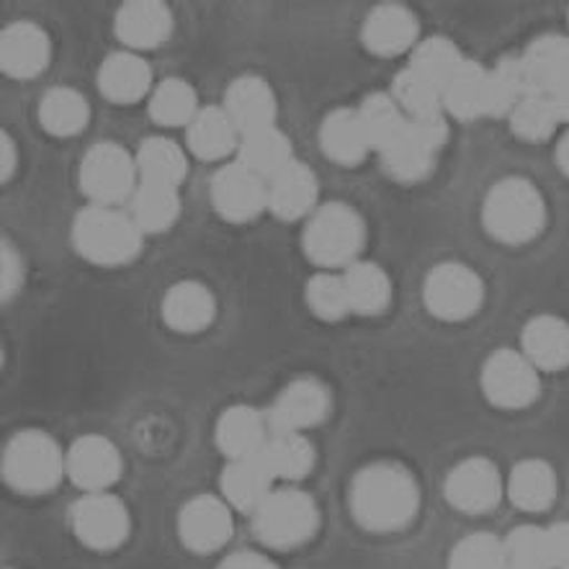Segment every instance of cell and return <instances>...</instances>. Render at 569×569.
Here are the masks:
<instances>
[{
  "label": "cell",
  "mask_w": 569,
  "mask_h": 569,
  "mask_svg": "<svg viewBox=\"0 0 569 569\" xmlns=\"http://www.w3.org/2000/svg\"><path fill=\"white\" fill-rule=\"evenodd\" d=\"M178 536L197 555L222 549L232 536V508L214 495H197L178 513Z\"/></svg>",
  "instance_id": "cell-16"
},
{
  "label": "cell",
  "mask_w": 569,
  "mask_h": 569,
  "mask_svg": "<svg viewBox=\"0 0 569 569\" xmlns=\"http://www.w3.org/2000/svg\"><path fill=\"white\" fill-rule=\"evenodd\" d=\"M465 60L467 57H461L459 47L453 44L451 39L430 37L422 39V42L415 47L408 68L420 72L422 78H428L430 83H436L443 91V86L449 83L451 76L459 70V64Z\"/></svg>",
  "instance_id": "cell-42"
},
{
  "label": "cell",
  "mask_w": 569,
  "mask_h": 569,
  "mask_svg": "<svg viewBox=\"0 0 569 569\" xmlns=\"http://www.w3.org/2000/svg\"><path fill=\"white\" fill-rule=\"evenodd\" d=\"M557 162L559 168L565 170V176L569 178V132L559 140V148H557Z\"/></svg>",
  "instance_id": "cell-51"
},
{
  "label": "cell",
  "mask_w": 569,
  "mask_h": 569,
  "mask_svg": "<svg viewBox=\"0 0 569 569\" xmlns=\"http://www.w3.org/2000/svg\"><path fill=\"white\" fill-rule=\"evenodd\" d=\"M80 189L93 204L119 207L121 201L134 197L140 186L134 156L117 142H99L86 152L80 162Z\"/></svg>",
  "instance_id": "cell-7"
},
{
  "label": "cell",
  "mask_w": 569,
  "mask_h": 569,
  "mask_svg": "<svg viewBox=\"0 0 569 569\" xmlns=\"http://www.w3.org/2000/svg\"><path fill=\"white\" fill-rule=\"evenodd\" d=\"M320 148L338 166H359V162H363L373 148L363 132L359 111H330L320 124Z\"/></svg>",
  "instance_id": "cell-28"
},
{
  "label": "cell",
  "mask_w": 569,
  "mask_h": 569,
  "mask_svg": "<svg viewBox=\"0 0 569 569\" xmlns=\"http://www.w3.org/2000/svg\"><path fill=\"white\" fill-rule=\"evenodd\" d=\"M510 569H555L549 557L547 531L539 526H520L506 539Z\"/></svg>",
  "instance_id": "cell-46"
},
{
  "label": "cell",
  "mask_w": 569,
  "mask_h": 569,
  "mask_svg": "<svg viewBox=\"0 0 569 569\" xmlns=\"http://www.w3.org/2000/svg\"><path fill=\"white\" fill-rule=\"evenodd\" d=\"M181 217V197L173 186L140 181L132 197V219L142 234L166 232Z\"/></svg>",
  "instance_id": "cell-35"
},
{
  "label": "cell",
  "mask_w": 569,
  "mask_h": 569,
  "mask_svg": "<svg viewBox=\"0 0 569 569\" xmlns=\"http://www.w3.org/2000/svg\"><path fill=\"white\" fill-rule=\"evenodd\" d=\"M152 70L137 52L109 54L99 70V91L113 103H137L150 93Z\"/></svg>",
  "instance_id": "cell-27"
},
{
  "label": "cell",
  "mask_w": 569,
  "mask_h": 569,
  "mask_svg": "<svg viewBox=\"0 0 569 569\" xmlns=\"http://www.w3.org/2000/svg\"><path fill=\"white\" fill-rule=\"evenodd\" d=\"M88 119H91V109L76 88H52L39 101V124L54 137H76L83 132Z\"/></svg>",
  "instance_id": "cell-37"
},
{
  "label": "cell",
  "mask_w": 569,
  "mask_h": 569,
  "mask_svg": "<svg viewBox=\"0 0 569 569\" xmlns=\"http://www.w3.org/2000/svg\"><path fill=\"white\" fill-rule=\"evenodd\" d=\"M528 96L547 103L559 121H569V37L536 39L520 57Z\"/></svg>",
  "instance_id": "cell-8"
},
{
  "label": "cell",
  "mask_w": 569,
  "mask_h": 569,
  "mask_svg": "<svg viewBox=\"0 0 569 569\" xmlns=\"http://www.w3.org/2000/svg\"><path fill=\"white\" fill-rule=\"evenodd\" d=\"M68 475V451L44 430H21L3 451V479L21 495L52 492Z\"/></svg>",
  "instance_id": "cell-4"
},
{
  "label": "cell",
  "mask_w": 569,
  "mask_h": 569,
  "mask_svg": "<svg viewBox=\"0 0 569 569\" xmlns=\"http://www.w3.org/2000/svg\"><path fill=\"white\" fill-rule=\"evenodd\" d=\"M219 569H279L276 567L271 559L266 555H260V551H234L224 559Z\"/></svg>",
  "instance_id": "cell-49"
},
{
  "label": "cell",
  "mask_w": 569,
  "mask_h": 569,
  "mask_svg": "<svg viewBox=\"0 0 569 569\" xmlns=\"http://www.w3.org/2000/svg\"><path fill=\"white\" fill-rule=\"evenodd\" d=\"M330 408V392L322 381L295 379L276 395L268 410V428L271 433H305L307 428L322 426Z\"/></svg>",
  "instance_id": "cell-14"
},
{
  "label": "cell",
  "mask_w": 569,
  "mask_h": 569,
  "mask_svg": "<svg viewBox=\"0 0 569 569\" xmlns=\"http://www.w3.org/2000/svg\"><path fill=\"white\" fill-rule=\"evenodd\" d=\"M422 302L438 320H469L485 302V283L469 266L449 260L428 273L426 287H422Z\"/></svg>",
  "instance_id": "cell-10"
},
{
  "label": "cell",
  "mask_w": 569,
  "mask_h": 569,
  "mask_svg": "<svg viewBox=\"0 0 569 569\" xmlns=\"http://www.w3.org/2000/svg\"><path fill=\"white\" fill-rule=\"evenodd\" d=\"M276 109H279V103H276L271 86L263 78L242 76L227 88L224 111L230 113L240 137L276 127Z\"/></svg>",
  "instance_id": "cell-21"
},
{
  "label": "cell",
  "mask_w": 569,
  "mask_h": 569,
  "mask_svg": "<svg viewBox=\"0 0 569 569\" xmlns=\"http://www.w3.org/2000/svg\"><path fill=\"white\" fill-rule=\"evenodd\" d=\"M418 19L400 3H381L366 16L361 37L366 50L379 57H397L418 47Z\"/></svg>",
  "instance_id": "cell-18"
},
{
  "label": "cell",
  "mask_w": 569,
  "mask_h": 569,
  "mask_svg": "<svg viewBox=\"0 0 569 569\" xmlns=\"http://www.w3.org/2000/svg\"><path fill=\"white\" fill-rule=\"evenodd\" d=\"M528 96L526 72L520 57H502L487 76V117L510 119L518 103Z\"/></svg>",
  "instance_id": "cell-38"
},
{
  "label": "cell",
  "mask_w": 569,
  "mask_h": 569,
  "mask_svg": "<svg viewBox=\"0 0 569 569\" xmlns=\"http://www.w3.org/2000/svg\"><path fill=\"white\" fill-rule=\"evenodd\" d=\"M137 173L144 183H160V186H178L183 183L186 170H189V160H186L183 150L178 148L168 137H150L140 144L134 156Z\"/></svg>",
  "instance_id": "cell-34"
},
{
  "label": "cell",
  "mask_w": 569,
  "mask_h": 569,
  "mask_svg": "<svg viewBox=\"0 0 569 569\" xmlns=\"http://www.w3.org/2000/svg\"><path fill=\"white\" fill-rule=\"evenodd\" d=\"M113 31L129 52L156 50L173 31V16L160 0H132L119 8Z\"/></svg>",
  "instance_id": "cell-19"
},
{
  "label": "cell",
  "mask_w": 569,
  "mask_h": 569,
  "mask_svg": "<svg viewBox=\"0 0 569 569\" xmlns=\"http://www.w3.org/2000/svg\"><path fill=\"white\" fill-rule=\"evenodd\" d=\"M359 117L373 150H385L387 144L395 142L410 124L408 117H405L400 109V103L392 99V93L366 96L359 109Z\"/></svg>",
  "instance_id": "cell-41"
},
{
  "label": "cell",
  "mask_w": 569,
  "mask_h": 569,
  "mask_svg": "<svg viewBox=\"0 0 569 569\" xmlns=\"http://www.w3.org/2000/svg\"><path fill=\"white\" fill-rule=\"evenodd\" d=\"M276 482H299L315 469V446L305 433H271L260 451Z\"/></svg>",
  "instance_id": "cell-33"
},
{
  "label": "cell",
  "mask_w": 569,
  "mask_h": 569,
  "mask_svg": "<svg viewBox=\"0 0 569 569\" xmlns=\"http://www.w3.org/2000/svg\"><path fill=\"white\" fill-rule=\"evenodd\" d=\"M508 498L526 513H543L557 498V475L543 459L518 461L508 477Z\"/></svg>",
  "instance_id": "cell-30"
},
{
  "label": "cell",
  "mask_w": 569,
  "mask_h": 569,
  "mask_svg": "<svg viewBox=\"0 0 569 569\" xmlns=\"http://www.w3.org/2000/svg\"><path fill=\"white\" fill-rule=\"evenodd\" d=\"M317 193H320V186H317L310 166L295 160L268 181V209L279 219L295 222V219L307 217L315 209Z\"/></svg>",
  "instance_id": "cell-26"
},
{
  "label": "cell",
  "mask_w": 569,
  "mask_h": 569,
  "mask_svg": "<svg viewBox=\"0 0 569 569\" xmlns=\"http://www.w3.org/2000/svg\"><path fill=\"white\" fill-rule=\"evenodd\" d=\"M320 528V510L305 490L279 487L253 513V533L273 549H295L312 539Z\"/></svg>",
  "instance_id": "cell-6"
},
{
  "label": "cell",
  "mask_w": 569,
  "mask_h": 569,
  "mask_svg": "<svg viewBox=\"0 0 569 569\" xmlns=\"http://www.w3.org/2000/svg\"><path fill=\"white\" fill-rule=\"evenodd\" d=\"M363 242V217L353 207L340 204V201H332V204L312 211L302 234L307 258L317 266L328 268V271L359 263Z\"/></svg>",
  "instance_id": "cell-5"
},
{
  "label": "cell",
  "mask_w": 569,
  "mask_h": 569,
  "mask_svg": "<svg viewBox=\"0 0 569 569\" xmlns=\"http://www.w3.org/2000/svg\"><path fill=\"white\" fill-rule=\"evenodd\" d=\"M162 320L170 330L191 332L207 330L217 317V299L211 291L199 281H178L176 287H170L162 297Z\"/></svg>",
  "instance_id": "cell-23"
},
{
  "label": "cell",
  "mask_w": 569,
  "mask_h": 569,
  "mask_svg": "<svg viewBox=\"0 0 569 569\" xmlns=\"http://www.w3.org/2000/svg\"><path fill=\"white\" fill-rule=\"evenodd\" d=\"M13 166H16V150H13V142H11V137L3 134V178H11V173H13Z\"/></svg>",
  "instance_id": "cell-50"
},
{
  "label": "cell",
  "mask_w": 569,
  "mask_h": 569,
  "mask_svg": "<svg viewBox=\"0 0 569 569\" xmlns=\"http://www.w3.org/2000/svg\"><path fill=\"white\" fill-rule=\"evenodd\" d=\"M482 222L495 240L506 246H523L547 224V204L531 181L510 176L495 183L487 193Z\"/></svg>",
  "instance_id": "cell-2"
},
{
  "label": "cell",
  "mask_w": 569,
  "mask_h": 569,
  "mask_svg": "<svg viewBox=\"0 0 569 569\" xmlns=\"http://www.w3.org/2000/svg\"><path fill=\"white\" fill-rule=\"evenodd\" d=\"M68 477L80 490L109 492L121 477V453L109 438L80 436L68 449Z\"/></svg>",
  "instance_id": "cell-17"
},
{
  "label": "cell",
  "mask_w": 569,
  "mask_h": 569,
  "mask_svg": "<svg viewBox=\"0 0 569 569\" xmlns=\"http://www.w3.org/2000/svg\"><path fill=\"white\" fill-rule=\"evenodd\" d=\"M197 91L181 78H168L150 96V119L160 127H189L199 113Z\"/></svg>",
  "instance_id": "cell-40"
},
{
  "label": "cell",
  "mask_w": 569,
  "mask_h": 569,
  "mask_svg": "<svg viewBox=\"0 0 569 569\" xmlns=\"http://www.w3.org/2000/svg\"><path fill=\"white\" fill-rule=\"evenodd\" d=\"M392 99L400 103V109L408 121H428L436 117H446L443 91L428 78L412 68H405L392 83Z\"/></svg>",
  "instance_id": "cell-39"
},
{
  "label": "cell",
  "mask_w": 569,
  "mask_h": 569,
  "mask_svg": "<svg viewBox=\"0 0 569 569\" xmlns=\"http://www.w3.org/2000/svg\"><path fill=\"white\" fill-rule=\"evenodd\" d=\"M508 121L518 140L533 144L551 140V134H555L557 127L562 124V121L557 119V113L551 111L547 103L533 99V96H526V99L518 103V109L510 113Z\"/></svg>",
  "instance_id": "cell-45"
},
{
  "label": "cell",
  "mask_w": 569,
  "mask_h": 569,
  "mask_svg": "<svg viewBox=\"0 0 569 569\" xmlns=\"http://www.w3.org/2000/svg\"><path fill=\"white\" fill-rule=\"evenodd\" d=\"M446 500L451 508L467 516H482L498 508L502 498V479L498 467L490 459L471 457L459 461L457 467L449 471L443 485Z\"/></svg>",
  "instance_id": "cell-15"
},
{
  "label": "cell",
  "mask_w": 569,
  "mask_h": 569,
  "mask_svg": "<svg viewBox=\"0 0 569 569\" xmlns=\"http://www.w3.org/2000/svg\"><path fill=\"white\" fill-rule=\"evenodd\" d=\"M238 162L253 170L256 176L268 183L273 176H279L283 168L295 162V152H291L289 137L281 129L268 127L260 129V132L240 137Z\"/></svg>",
  "instance_id": "cell-32"
},
{
  "label": "cell",
  "mask_w": 569,
  "mask_h": 569,
  "mask_svg": "<svg viewBox=\"0 0 569 569\" xmlns=\"http://www.w3.org/2000/svg\"><path fill=\"white\" fill-rule=\"evenodd\" d=\"M52 57L50 37L34 23H11L0 37V68L6 76L27 80L37 78Z\"/></svg>",
  "instance_id": "cell-20"
},
{
  "label": "cell",
  "mask_w": 569,
  "mask_h": 569,
  "mask_svg": "<svg viewBox=\"0 0 569 569\" xmlns=\"http://www.w3.org/2000/svg\"><path fill=\"white\" fill-rule=\"evenodd\" d=\"M487 76L482 64L465 60L443 86V109L459 121H475L487 117Z\"/></svg>",
  "instance_id": "cell-31"
},
{
  "label": "cell",
  "mask_w": 569,
  "mask_h": 569,
  "mask_svg": "<svg viewBox=\"0 0 569 569\" xmlns=\"http://www.w3.org/2000/svg\"><path fill=\"white\" fill-rule=\"evenodd\" d=\"M449 140V124L446 117L428 121H410L408 129L379 150L385 170L400 183H418L430 176L436 166L438 150Z\"/></svg>",
  "instance_id": "cell-9"
},
{
  "label": "cell",
  "mask_w": 569,
  "mask_h": 569,
  "mask_svg": "<svg viewBox=\"0 0 569 569\" xmlns=\"http://www.w3.org/2000/svg\"><path fill=\"white\" fill-rule=\"evenodd\" d=\"M523 356L539 371H565L569 366V322L555 315H539L520 332Z\"/></svg>",
  "instance_id": "cell-25"
},
{
  "label": "cell",
  "mask_w": 569,
  "mask_h": 569,
  "mask_svg": "<svg viewBox=\"0 0 569 569\" xmlns=\"http://www.w3.org/2000/svg\"><path fill=\"white\" fill-rule=\"evenodd\" d=\"M549 557L555 569H569V520L547 528Z\"/></svg>",
  "instance_id": "cell-47"
},
{
  "label": "cell",
  "mask_w": 569,
  "mask_h": 569,
  "mask_svg": "<svg viewBox=\"0 0 569 569\" xmlns=\"http://www.w3.org/2000/svg\"><path fill=\"white\" fill-rule=\"evenodd\" d=\"M211 207L227 222H250L268 209V183L242 162H227L211 178Z\"/></svg>",
  "instance_id": "cell-13"
},
{
  "label": "cell",
  "mask_w": 569,
  "mask_h": 569,
  "mask_svg": "<svg viewBox=\"0 0 569 569\" xmlns=\"http://www.w3.org/2000/svg\"><path fill=\"white\" fill-rule=\"evenodd\" d=\"M186 140L199 160H224L240 148V132L224 111V106H207L197 113V119L186 127Z\"/></svg>",
  "instance_id": "cell-29"
},
{
  "label": "cell",
  "mask_w": 569,
  "mask_h": 569,
  "mask_svg": "<svg viewBox=\"0 0 569 569\" xmlns=\"http://www.w3.org/2000/svg\"><path fill=\"white\" fill-rule=\"evenodd\" d=\"M23 283V260L11 246H3V299L8 302Z\"/></svg>",
  "instance_id": "cell-48"
},
{
  "label": "cell",
  "mask_w": 569,
  "mask_h": 569,
  "mask_svg": "<svg viewBox=\"0 0 569 569\" xmlns=\"http://www.w3.org/2000/svg\"><path fill=\"white\" fill-rule=\"evenodd\" d=\"M273 475L268 471L263 457H248L234 459L224 467L222 479V500L227 506L238 510V513H250L263 506V500L273 492Z\"/></svg>",
  "instance_id": "cell-24"
},
{
  "label": "cell",
  "mask_w": 569,
  "mask_h": 569,
  "mask_svg": "<svg viewBox=\"0 0 569 569\" xmlns=\"http://www.w3.org/2000/svg\"><path fill=\"white\" fill-rule=\"evenodd\" d=\"M142 230L117 207L91 204L72 222V246L88 263L124 266L142 250Z\"/></svg>",
  "instance_id": "cell-3"
},
{
  "label": "cell",
  "mask_w": 569,
  "mask_h": 569,
  "mask_svg": "<svg viewBox=\"0 0 569 569\" xmlns=\"http://www.w3.org/2000/svg\"><path fill=\"white\" fill-rule=\"evenodd\" d=\"M72 533L93 551H113L127 541L132 518L124 502L111 492H88L70 513Z\"/></svg>",
  "instance_id": "cell-12"
},
{
  "label": "cell",
  "mask_w": 569,
  "mask_h": 569,
  "mask_svg": "<svg viewBox=\"0 0 569 569\" xmlns=\"http://www.w3.org/2000/svg\"><path fill=\"white\" fill-rule=\"evenodd\" d=\"M268 418H263L256 408L248 405H234L224 410L217 420L214 443L227 459H248L258 457L268 443Z\"/></svg>",
  "instance_id": "cell-22"
},
{
  "label": "cell",
  "mask_w": 569,
  "mask_h": 569,
  "mask_svg": "<svg viewBox=\"0 0 569 569\" xmlns=\"http://www.w3.org/2000/svg\"><path fill=\"white\" fill-rule=\"evenodd\" d=\"M420 508L415 477L395 461L363 467L351 485V513L356 523L373 533L402 531Z\"/></svg>",
  "instance_id": "cell-1"
},
{
  "label": "cell",
  "mask_w": 569,
  "mask_h": 569,
  "mask_svg": "<svg viewBox=\"0 0 569 569\" xmlns=\"http://www.w3.org/2000/svg\"><path fill=\"white\" fill-rule=\"evenodd\" d=\"M343 279L353 315H381L392 302V283H389L385 268H379L377 263L359 260V263L346 268Z\"/></svg>",
  "instance_id": "cell-36"
},
{
  "label": "cell",
  "mask_w": 569,
  "mask_h": 569,
  "mask_svg": "<svg viewBox=\"0 0 569 569\" xmlns=\"http://www.w3.org/2000/svg\"><path fill=\"white\" fill-rule=\"evenodd\" d=\"M482 392L495 408L523 410L541 392L539 369L526 359L523 351L502 348L485 361Z\"/></svg>",
  "instance_id": "cell-11"
},
{
  "label": "cell",
  "mask_w": 569,
  "mask_h": 569,
  "mask_svg": "<svg viewBox=\"0 0 569 569\" xmlns=\"http://www.w3.org/2000/svg\"><path fill=\"white\" fill-rule=\"evenodd\" d=\"M305 299L307 305H310L312 315H317L325 322H338L343 320V317L353 315L351 299H348V289H346V279L332 271L312 276L305 289Z\"/></svg>",
  "instance_id": "cell-43"
},
{
  "label": "cell",
  "mask_w": 569,
  "mask_h": 569,
  "mask_svg": "<svg viewBox=\"0 0 569 569\" xmlns=\"http://www.w3.org/2000/svg\"><path fill=\"white\" fill-rule=\"evenodd\" d=\"M449 569H510L506 541L492 533H471L453 547Z\"/></svg>",
  "instance_id": "cell-44"
}]
</instances>
